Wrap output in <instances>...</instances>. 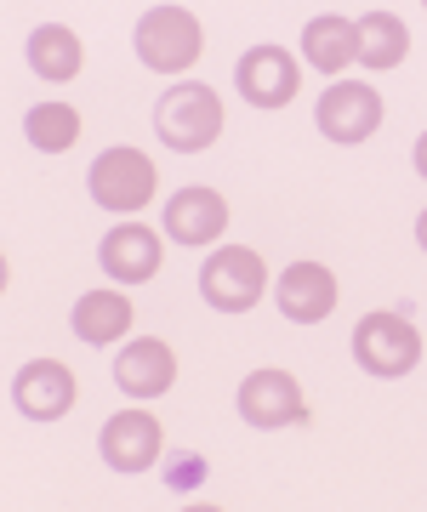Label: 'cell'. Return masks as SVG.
<instances>
[{
    "mask_svg": "<svg viewBox=\"0 0 427 512\" xmlns=\"http://www.w3.org/2000/svg\"><path fill=\"white\" fill-rule=\"evenodd\" d=\"M268 291V262L251 245H223L217 256H205L200 268V296L217 313H251Z\"/></svg>",
    "mask_w": 427,
    "mask_h": 512,
    "instance_id": "cell-4",
    "label": "cell"
},
{
    "mask_svg": "<svg viewBox=\"0 0 427 512\" xmlns=\"http://www.w3.org/2000/svg\"><path fill=\"white\" fill-rule=\"evenodd\" d=\"M314 120L331 143H365L382 126V92L365 86V80H336L331 92L319 97Z\"/></svg>",
    "mask_w": 427,
    "mask_h": 512,
    "instance_id": "cell-8",
    "label": "cell"
},
{
    "mask_svg": "<svg viewBox=\"0 0 427 512\" xmlns=\"http://www.w3.org/2000/svg\"><path fill=\"white\" fill-rule=\"evenodd\" d=\"M228 228V200L217 188H183V194H171L166 205V239L177 245H211V239H223Z\"/></svg>",
    "mask_w": 427,
    "mask_h": 512,
    "instance_id": "cell-13",
    "label": "cell"
},
{
    "mask_svg": "<svg viewBox=\"0 0 427 512\" xmlns=\"http://www.w3.org/2000/svg\"><path fill=\"white\" fill-rule=\"evenodd\" d=\"M234 86H240V97L251 109H285L302 92V69L285 46H251L234 63Z\"/></svg>",
    "mask_w": 427,
    "mask_h": 512,
    "instance_id": "cell-6",
    "label": "cell"
},
{
    "mask_svg": "<svg viewBox=\"0 0 427 512\" xmlns=\"http://www.w3.org/2000/svg\"><path fill=\"white\" fill-rule=\"evenodd\" d=\"M97 444H103V461L114 473H149L160 461V450H166V427L149 410H120V416L103 421Z\"/></svg>",
    "mask_w": 427,
    "mask_h": 512,
    "instance_id": "cell-9",
    "label": "cell"
},
{
    "mask_svg": "<svg viewBox=\"0 0 427 512\" xmlns=\"http://www.w3.org/2000/svg\"><path fill=\"white\" fill-rule=\"evenodd\" d=\"M302 63L319 74H348V63H359V23L348 18H314L302 29Z\"/></svg>",
    "mask_w": 427,
    "mask_h": 512,
    "instance_id": "cell-16",
    "label": "cell"
},
{
    "mask_svg": "<svg viewBox=\"0 0 427 512\" xmlns=\"http://www.w3.org/2000/svg\"><path fill=\"white\" fill-rule=\"evenodd\" d=\"M410 57V29L399 23V12H365L359 18V63L371 74H388Z\"/></svg>",
    "mask_w": 427,
    "mask_h": 512,
    "instance_id": "cell-18",
    "label": "cell"
},
{
    "mask_svg": "<svg viewBox=\"0 0 427 512\" xmlns=\"http://www.w3.org/2000/svg\"><path fill=\"white\" fill-rule=\"evenodd\" d=\"M69 325H75V336L86 348H109V342H120L131 330V302L120 291H86L75 302V313H69Z\"/></svg>",
    "mask_w": 427,
    "mask_h": 512,
    "instance_id": "cell-17",
    "label": "cell"
},
{
    "mask_svg": "<svg viewBox=\"0 0 427 512\" xmlns=\"http://www.w3.org/2000/svg\"><path fill=\"white\" fill-rule=\"evenodd\" d=\"M97 262H103L109 279H120V285H143V279L160 274V262H166V239L154 234V228H143V222H120V228L103 234Z\"/></svg>",
    "mask_w": 427,
    "mask_h": 512,
    "instance_id": "cell-11",
    "label": "cell"
},
{
    "mask_svg": "<svg viewBox=\"0 0 427 512\" xmlns=\"http://www.w3.org/2000/svg\"><path fill=\"white\" fill-rule=\"evenodd\" d=\"M416 239H422V251H427V211L416 217Z\"/></svg>",
    "mask_w": 427,
    "mask_h": 512,
    "instance_id": "cell-22",
    "label": "cell"
},
{
    "mask_svg": "<svg viewBox=\"0 0 427 512\" xmlns=\"http://www.w3.org/2000/svg\"><path fill=\"white\" fill-rule=\"evenodd\" d=\"M86 183H92V200L103 211H143L160 188V165L143 148H103Z\"/></svg>",
    "mask_w": 427,
    "mask_h": 512,
    "instance_id": "cell-5",
    "label": "cell"
},
{
    "mask_svg": "<svg viewBox=\"0 0 427 512\" xmlns=\"http://www.w3.org/2000/svg\"><path fill=\"white\" fill-rule=\"evenodd\" d=\"M353 359L382 382H399L422 365V330L410 325L405 313H365L353 325Z\"/></svg>",
    "mask_w": 427,
    "mask_h": 512,
    "instance_id": "cell-3",
    "label": "cell"
},
{
    "mask_svg": "<svg viewBox=\"0 0 427 512\" xmlns=\"http://www.w3.org/2000/svg\"><path fill=\"white\" fill-rule=\"evenodd\" d=\"M23 57H29V69H35L40 80H52V86H63V80H75V74L86 69V46H80V35L75 29H63V23H40V29H29Z\"/></svg>",
    "mask_w": 427,
    "mask_h": 512,
    "instance_id": "cell-15",
    "label": "cell"
},
{
    "mask_svg": "<svg viewBox=\"0 0 427 512\" xmlns=\"http://www.w3.org/2000/svg\"><path fill=\"white\" fill-rule=\"evenodd\" d=\"M114 382H120V393L126 399H160V393H171V382H177V353L160 342V336H137L131 348H120V359H114Z\"/></svg>",
    "mask_w": 427,
    "mask_h": 512,
    "instance_id": "cell-12",
    "label": "cell"
},
{
    "mask_svg": "<svg viewBox=\"0 0 427 512\" xmlns=\"http://www.w3.org/2000/svg\"><path fill=\"white\" fill-rule=\"evenodd\" d=\"M205 52V29L188 6H149L137 18V57L154 74H188Z\"/></svg>",
    "mask_w": 427,
    "mask_h": 512,
    "instance_id": "cell-2",
    "label": "cell"
},
{
    "mask_svg": "<svg viewBox=\"0 0 427 512\" xmlns=\"http://www.w3.org/2000/svg\"><path fill=\"white\" fill-rule=\"evenodd\" d=\"M240 416L262 433H274V427H291V421L308 416V404H302V382L291 370H251L240 382Z\"/></svg>",
    "mask_w": 427,
    "mask_h": 512,
    "instance_id": "cell-10",
    "label": "cell"
},
{
    "mask_svg": "<svg viewBox=\"0 0 427 512\" xmlns=\"http://www.w3.org/2000/svg\"><path fill=\"white\" fill-rule=\"evenodd\" d=\"M336 308V274L325 262H291L279 274V313L291 325H319Z\"/></svg>",
    "mask_w": 427,
    "mask_h": 512,
    "instance_id": "cell-14",
    "label": "cell"
},
{
    "mask_svg": "<svg viewBox=\"0 0 427 512\" xmlns=\"http://www.w3.org/2000/svg\"><path fill=\"white\" fill-rule=\"evenodd\" d=\"M75 399H80V382L63 359H29V365L12 376V404H18V416H29V421L69 416Z\"/></svg>",
    "mask_w": 427,
    "mask_h": 512,
    "instance_id": "cell-7",
    "label": "cell"
},
{
    "mask_svg": "<svg viewBox=\"0 0 427 512\" xmlns=\"http://www.w3.org/2000/svg\"><path fill=\"white\" fill-rule=\"evenodd\" d=\"M154 131L160 143L177 154H200L223 137V97L211 92L205 80H177L160 103H154Z\"/></svg>",
    "mask_w": 427,
    "mask_h": 512,
    "instance_id": "cell-1",
    "label": "cell"
},
{
    "mask_svg": "<svg viewBox=\"0 0 427 512\" xmlns=\"http://www.w3.org/2000/svg\"><path fill=\"white\" fill-rule=\"evenodd\" d=\"M194 478H205V461L200 456H183L177 467H171V484H177V490H194Z\"/></svg>",
    "mask_w": 427,
    "mask_h": 512,
    "instance_id": "cell-20",
    "label": "cell"
},
{
    "mask_svg": "<svg viewBox=\"0 0 427 512\" xmlns=\"http://www.w3.org/2000/svg\"><path fill=\"white\" fill-rule=\"evenodd\" d=\"M416 171H422V177H427V131H422V137H416Z\"/></svg>",
    "mask_w": 427,
    "mask_h": 512,
    "instance_id": "cell-21",
    "label": "cell"
},
{
    "mask_svg": "<svg viewBox=\"0 0 427 512\" xmlns=\"http://www.w3.org/2000/svg\"><path fill=\"white\" fill-rule=\"evenodd\" d=\"M23 137L40 148V154H69L80 143V114L69 103H35L29 120H23Z\"/></svg>",
    "mask_w": 427,
    "mask_h": 512,
    "instance_id": "cell-19",
    "label": "cell"
}]
</instances>
